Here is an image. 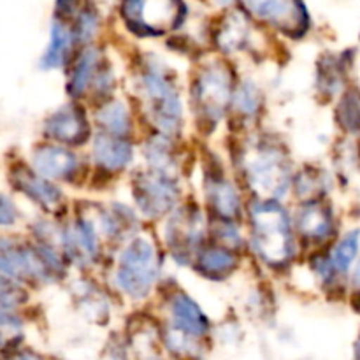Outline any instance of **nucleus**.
Returning <instances> with one entry per match:
<instances>
[{
  "mask_svg": "<svg viewBox=\"0 0 360 360\" xmlns=\"http://www.w3.org/2000/svg\"><path fill=\"white\" fill-rule=\"evenodd\" d=\"M157 252L148 239L137 238L127 246L120 257L116 283L130 297H144L150 294L157 280Z\"/></svg>",
  "mask_w": 360,
  "mask_h": 360,
  "instance_id": "7ed1b4c3",
  "label": "nucleus"
},
{
  "mask_svg": "<svg viewBox=\"0 0 360 360\" xmlns=\"http://www.w3.org/2000/svg\"><path fill=\"white\" fill-rule=\"evenodd\" d=\"M174 327L186 336H202L207 330V319L199 306L185 294H176L171 302Z\"/></svg>",
  "mask_w": 360,
  "mask_h": 360,
  "instance_id": "f8f14e48",
  "label": "nucleus"
},
{
  "mask_svg": "<svg viewBox=\"0 0 360 360\" xmlns=\"http://www.w3.org/2000/svg\"><path fill=\"white\" fill-rule=\"evenodd\" d=\"M98 67V53L95 49H86L77 60V65L74 69L72 77H70L69 90L72 95L83 94L84 88L90 84L91 77L95 76V70Z\"/></svg>",
  "mask_w": 360,
  "mask_h": 360,
  "instance_id": "6ab92c4d",
  "label": "nucleus"
},
{
  "mask_svg": "<svg viewBox=\"0 0 360 360\" xmlns=\"http://www.w3.org/2000/svg\"><path fill=\"white\" fill-rule=\"evenodd\" d=\"M234 267L236 257L220 248L206 250L199 259V269L202 271L204 276L214 278V280L227 276Z\"/></svg>",
  "mask_w": 360,
  "mask_h": 360,
  "instance_id": "a211bd4d",
  "label": "nucleus"
},
{
  "mask_svg": "<svg viewBox=\"0 0 360 360\" xmlns=\"http://www.w3.org/2000/svg\"><path fill=\"white\" fill-rule=\"evenodd\" d=\"M70 44H72L70 30L60 21H55L51 27V42H49L48 51L44 53V58H42V67L51 69V67L62 65L67 53H69Z\"/></svg>",
  "mask_w": 360,
  "mask_h": 360,
  "instance_id": "f3484780",
  "label": "nucleus"
},
{
  "mask_svg": "<svg viewBox=\"0 0 360 360\" xmlns=\"http://www.w3.org/2000/svg\"><path fill=\"white\" fill-rule=\"evenodd\" d=\"M207 197H210V202L213 206V210L220 217L236 218L239 214V210H241L239 195L227 179L211 181L210 188H207Z\"/></svg>",
  "mask_w": 360,
  "mask_h": 360,
  "instance_id": "dca6fc26",
  "label": "nucleus"
},
{
  "mask_svg": "<svg viewBox=\"0 0 360 360\" xmlns=\"http://www.w3.org/2000/svg\"><path fill=\"white\" fill-rule=\"evenodd\" d=\"M9 360H41V357H37V355L30 354V352H25V354L14 355V357H11Z\"/></svg>",
  "mask_w": 360,
  "mask_h": 360,
  "instance_id": "cd10ccee",
  "label": "nucleus"
},
{
  "mask_svg": "<svg viewBox=\"0 0 360 360\" xmlns=\"http://www.w3.org/2000/svg\"><path fill=\"white\" fill-rule=\"evenodd\" d=\"M202 238V218L197 211H181L167 225V241L176 255H186Z\"/></svg>",
  "mask_w": 360,
  "mask_h": 360,
  "instance_id": "9d476101",
  "label": "nucleus"
},
{
  "mask_svg": "<svg viewBox=\"0 0 360 360\" xmlns=\"http://www.w3.org/2000/svg\"><path fill=\"white\" fill-rule=\"evenodd\" d=\"M25 301V290H21L13 280L0 274V306L14 308Z\"/></svg>",
  "mask_w": 360,
  "mask_h": 360,
  "instance_id": "5701e85b",
  "label": "nucleus"
},
{
  "mask_svg": "<svg viewBox=\"0 0 360 360\" xmlns=\"http://www.w3.org/2000/svg\"><path fill=\"white\" fill-rule=\"evenodd\" d=\"M94 157L97 164L109 171L123 169L132 158V148L122 137L102 134L94 141Z\"/></svg>",
  "mask_w": 360,
  "mask_h": 360,
  "instance_id": "4468645a",
  "label": "nucleus"
},
{
  "mask_svg": "<svg viewBox=\"0 0 360 360\" xmlns=\"http://www.w3.org/2000/svg\"><path fill=\"white\" fill-rule=\"evenodd\" d=\"M246 35H248V25H246L245 18L234 14V16L227 18L221 27L220 34H218V44L225 51H234V49L241 48Z\"/></svg>",
  "mask_w": 360,
  "mask_h": 360,
  "instance_id": "aec40b11",
  "label": "nucleus"
},
{
  "mask_svg": "<svg viewBox=\"0 0 360 360\" xmlns=\"http://www.w3.org/2000/svg\"><path fill=\"white\" fill-rule=\"evenodd\" d=\"M46 134L55 141L67 144H79L90 134L86 116L77 105H67L48 120Z\"/></svg>",
  "mask_w": 360,
  "mask_h": 360,
  "instance_id": "1a4fd4ad",
  "label": "nucleus"
},
{
  "mask_svg": "<svg viewBox=\"0 0 360 360\" xmlns=\"http://www.w3.org/2000/svg\"><path fill=\"white\" fill-rule=\"evenodd\" d=\"M231 74L221 65H211L200 72L193 84V105L197 115L207 125H214L221 118L231 98Z\"/></svg>",
  "mask_w": 360,
  "mask_h": 360,
  "instance_id": "20e7f679",
  "label": "nucleus"
},
{
  "mask_svg": "<svg viewBox=\"0 0 360 360\" xmlns=\"http://www.w3.org/2000/svg\"><path fill=\"white\" fill-rule=\"evenodd\" d=\"M355 257H357V231L350 232L336 246L329 262L334 271H347L350 267V264L355 260Z\"/></svg>",
  "mask_w": 360,
  "mask_h": 360,
  "instance_id": "4be33fe9",
  "label": "nucleus"
},
{
  "mask_svg": "<svg viewBox=\"0 0 360 360\" xmlns=\"http://www.w3.org/2000/svg\"><path fill=\"white\" fill-rule=\"evenodd\" d=\"M95 25H97V20H95L94 13H91V11H83L79 20H77V28H76L77 39H81V41L90 39L91 35H94Z\"/></svg>",
  "mask_w": 360,
  "mask_h": 360,
  "instance_id": "393cba45",
  "label": "nucleus"
},
{
  "mask_svg": "<svg viewBox=\"0 0 360 360\" xmlns=\"http://www.w3.org/2000/svg\"><path fill=\"white\" fill-rule=\"evenodd\" d=\"M236 105H238L239 112H245V115H253L255 109L259 108V95H257L255 88L248 86H241L236 94Z\"/></svg>",
  "mask_w": 360,
  "mask_h": 360,
  "instance_id": "b1692460",
  "label": "nucleus"
},
{
  "mask_svg": "<svg viewBox=\"0 0 360 360\" xmlns=\"http://www.w3.org/2000/svg\"><path fill=\"white\" fill-rule=\"evenodd\" d=\"M14 336H18V323L9 316H0V347L9 343Z\"/></svg>",
  "mask_w": 360,
  "mask_h": 360,
  "instance_id": "bb28decb",
  "label": "nucleus"
},
{
  "mask_svg": "<svg viewBox=\"0 0 360 360\" xmlns=\"http://www.w3.org/2000/svg\"><path fill=\"white\" fill-rule=\"evenodd\" d=\"M218 2H224L225 4V2H229V0H218Z\"/></svg>",
  "mask_w": 360,
  "mask_h": 360,
  "instance_id": "c85d7f7f",
  "label": "nucleus"
},
{
  "mask_svg": "<svg viewBox=\"0 0 360 360\" xmlns=\"http://www.w3.org/2000/svg\"><path fill=\"white\" fill-rule=\"evenodd\" d=\"M245 172L253 192L260 197H281L290 179V169L285 153L276 144H253L245 155Z\"/></svg>",
  "mask_w": 360,
  "mask_h": 360,
  "instance_id": "f03ea898",
  "label": "nucleus"
},
{
  "mask_svg": "<svg viewBox=\"0 0 360 360\" xmlns=\"http://www.w3.org/2000/svg\"><path fill=\"white\" fill-rule=\"evenodd\" d=\"M122 11L130 28L150 35L164 34L181 20L179 0H125Z\"/></svg>",
  "mask_w": 360,
  "mask_h": 360,
  "instance_id": "39448f33",
  "label": "nucleus"
},
{
  "mask_svg": "<svg viewBox=\"0 0 360 360\" xmlns=\"http://www.w3.org/2000/svg\"><path fill=\"white\" fill-rule=\"evenodd\" d=\"M297 227L304 238L319 241V239H326L333 231V217L322 204H306L297 214Z\"/></svg>",
  "mask_w": 360,
  "mask_h": 360,
  "instance_id": "2eb2a0df",
  "label": "nucleus"
},
{
  "mask_svg": "<svg viewBox=\"0 0 360 360\" xmlns=\"http://www.w3.org/2000/svg\"><path fill=\"white\" fill-rule=\"evenodd\" d=\"M14 185L21 190V192L27 193L32 200L42 206L44 210L51 211L62 202V193L56 188L55 185H51L46 179L39 178L34 172L28 171V169H16L13 172Z\"/></svg>",
  "mask_w": 360,
  "mask_h": 360,
  "instance_id": "9b49d317",
  "label": "nucleus"
},
{
  "mask_svg": "<svg viewBox=\"0 0 360 360\" xmlns=\"http://www.w3.org/2000/svg\"><path fill=\"white\" fill-rule=\"evenodd\" d=\"M98 122L108 130L109 136H125L130 129L129 112L120 102H112V104L105 105L98 112Z\"/></svg>",
  "mask_w": 360,
  "mask_h": 360,
  "instance_id": "412c9836",
  "label": "nucleus"
},
{
  "mask_svg": "<svg viewBox=\"0 0 360 360\" xmlns=\"http://www.w3.org/2000/svg\"><path fill=\"white\" fill-rule=\"evenodd\" d=\"M134 199L148 217H158L174 206L178 186L164 172H148L134 181Z\"/></svg>",
  "mask_w": 360,
  "mask_h": 360,
  "instance_id": "0eeeda50",
  "label": "nucleus"
},
{
  "mask_svg": "<svg viewBox=\"0 0 360 360\" xmlns=\"http://www.w3.org/2000/svg\"><path fill=\"white\" fill-rule=\"evenodd\" d=\"M34 167L46 178H69L76 171V157L56 146H42L34 155Z\"/></svg>",
  "mask_w": 360,
  "mask_h": 360,
  "instance_id": "ddd939ff",
  "label": "nucleus"
},
{
  "mask_svg": "<svg viewBox=\"0 0 360 360\" xmlns=\"http://www.w3.org/2000/svg\"><path fill=\"white\" fill-rule=\"evenodd\" d=\"M16 217L18 213L14 204L0 193V225H13L16 221Z\"/></svg>",
  "mask_w": 360,
  "mask_h": 360,
  "instance_id": "a878e982",
  "label": "nucleus"
},
{
  "mask_svg": "<svg viewBox=\"0 0 360 360\" xmlns=\"http://www.w3.org/2000/svg\"><path fill=\"white\" fill-rule=\"evenodd\" d=\"M252 225L255 248L267 264L280 266L290 259L294 250L290 224L278 204L269 200L257 204L252 211Z\"/></svg>",
  "mask_w": 360,
  "mask_h": 360,
  "instance_id": "f257e3e1",
  "label": "nucleus"
},
{
  "mask_svg": "<svg viewBox=\"0 0 360 360\" xmlns=\"http://www.w3.org/2000/svg\"><path fill=\"white\" fill-rule=\"evenodd\" d=\"M141 84H143L144 97L148 101V109H150L153 122L164 132H176L181 123V105H179L174 86L169 83L162 70L155 69V67H150L144 72Z\"/></svg>",
  "mask_w": 360,
  "mask_h": 360,
  "instance_id": "423d86ee",
  "label": "nucleus"
},
{
  "mask_svg": "<svg viewBox=\"0 0 360 360\" xmlns=\"http://www.w3.org/2000/svg\"><path fill=\"white\" fill-rule=\"evenodd\" d=\"M243 2L253 16L288 34L304 27L306 14L301 0H243Z\"/></svg>",
  "mask_w": 360,
  "mask_h": 360,
  "instance_id": "6e6552de",
  "label": "nucleus"
}]
</instances>
